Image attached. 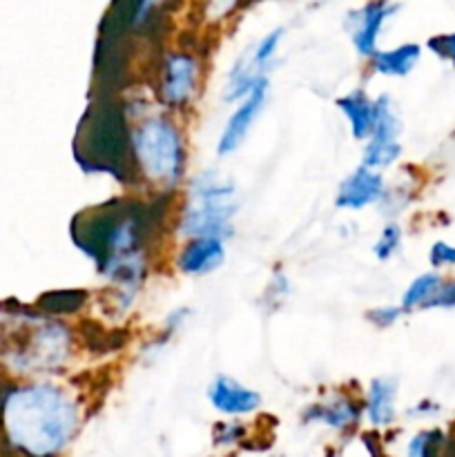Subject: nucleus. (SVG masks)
I'll use <instances>...</instances> for the list:
<instances>
[{"label":"nucleus","mask_w":455,"mask_h":457,"mask_svg":"<svg viewBox=\"0 0 455 457\" xmlns=\"http://www.w3.org/2000/svg\"><path fill=\"white\" fill-rule=\"evenodd\" d=\"M400 244H401V230H400V228L386 226L382 230V235H379L377 244H375V248H373L375 257H377L379 262H388V259H391L393 254L397 253Z\"/></svg>","instance_id":"nucleus-21"},{"label":"nucleus","mask_w":455,"mask_h":457,"mask_svg":"<svg viewBox=\"0 0 455 457\" xmlns=\"http://www.w3.org/2000/svg\"><path fill=\"white\" fill-rule=\"evenodd\" d=\"M428 262H431L433 268L455 266V245L444 244V241H437V244H433L431 254H428Z\"/></svg>","instance_id":"nucleus-23"},{"label":"nucleus","mask_w":455,"mask_h":457,"mask_svg":"<svg viewBox=\"0 0 455 457\" xmlns=\"http://www.w3.org/2000/svg\"><path fill=\"white\" fill-rule=\"evenodd\" d=\"M426 308H455V281L442 284V288L437 290V295Z\"/></svg>","instance_id":"nucleus-26"},{"label":"nucleus","mask_w":455,"mask_h":457,"mask_svg":"<svg viewBox=\"0 0 455 457\" xmlns=\"http://www.w3.org/2000/svg\"><path fill=\"white\" fill-rule=\"evenodd\" d=\"M226 259V248L219 239H190L178 254V270L186 275H208Z\"/></svg>","instance_id":"nucleus-12"},{"label":"nucleus","mask_w":455,"mask_h":457,"mask_svg":"<svg viewBox=\"0 0 455 457\" xmlns=\"http://www.w3.org/2000/svg\"><path fill=\"white\" fill-rule=\"evenodd\" d=\"M337 107L351 123V132L357 141L370 138L377 120V101L368 98L364 89H352L346 96L337 98Z\"/></svg>","instance_id":"nucleus-13"},{"label":"nucleus","mask_w":455,"mask_h":457,"mask_svg":"<svg viewBox=\"0 0 455 457\" xmlns=\"http://www.w3.org/2000/svg\"><path fill=\"white\" fill-rule=\"evenodd\" d=\"M208 400L214 409L228 418L250 415L261 406V395L252 388L244 386L230 375H217L208 388Z\"/></svg>","instance_id":"nucleus-9"},{"label":"nucleus","mask_w":455,"mask_h":457,"mask_svg":"<svg viewBox=\"0 0 455 457\" xmlns=\"http://www.w3.org/2000/svg\"><path fill=\"white\" fill-rule=\"evenodd\" d=\"M85 163L96 165L103 172H114L128 165V150H132V137L128 138L123 112L119 107H98L87 114L83 123Z\"/></svg>","instance_id":"nucleus-6"},{"label":"nucleus","mask_w":455,"mask_h":457,"mask_svg":"<svg viewBox=\"0 0 455 457\" xmlns=\"http://www.w3.org/2000/svg\"><path fill=\"white\" fill-rule=\"evenodd\" d=\"M150 228V217L141 205L110 201L74 219L71 237L96 262L101 275L132 302L147 275Z\"/></svg>","instance_id":"nucleus-1"},{"label":"nucleus","mask_w":455,"mask_h":457,"mask_svg":"<svg viewBox=\"0 0 455 457\" xmlns=\"http://www.w3.org/2000/svg\"><path fill=\"white\" fill-rule=\"evenodd\" d=\"M80 411L65 388L29 382L4 388L0 406L3 446L21 457H58L74 440Z\"/></svg>","instance_id":"nucleus-2"},{"label":"nucleus","mask_w":455,"mask_h":457,"mask_svg":"<svg viewBox=\"0 0 455 457\" xmlns=\"http://www.w3.org/2000/svg\"><path fill=\"white\" fill-rule=\"evenodd\" d=\"M419 56H422V47L415 43H406L395 49H388V52L375 54L373 67L382 76H406L418 65Z\"/></svg>","instance_id":"nucleus-15"},{"label":"nucleus","mask_w":455,"mask_h":457,"mask_svg":"<svg viewBox=\"0 0 455 457\" xmlns=\"http://www.w3.org/2000/svg\"><path fill=\"white\" fill-rule=\"evenodd\" d=\"M382 195H384L382 174L360 165V168H357L352 174H348V177L342 181V186H339L337 208H343V210L368 208V205L382 201Z\"/></svg>","instance_id":"nucleus-10"},{"label":"nucleus","mask_w":455,"mask_h":457,"mask_svg":"<svg viewBox=\"0 0 455 457\" xmlns=\"http://www.w3.org/2000/svg\"><path fill=\"white\" fill-rule=\"evenodd\" d=\"M426 47L442 61H449L455 67V34H440L428 38Z\"/></svg>","instance_id":"nucleus-22"},{"label":"nucleus","mask_w":455,"mask_h":457,"mask_svg":"<svg viewBox=\"0 0 455 457\" xmlns=\"http://www.w3.org/2000/svg\"><path fill=\"white\" fill-rule=\"evenodd\" d=\"M401 312L404 311L397 306H379L368 312V320L373 321L375 326H379V328H386V326H393L397 320H400Z\"/></svg>","instance_id":"nucleus-24"},{"label":"nucleus","mask_w":455,"mask_h":457,"mask_svg":"<svg viewBox=\"0 0 455 457\" xmlns=\"http://www.w3.org/2000/svg\"><path fill=\"white\" fill-rule=\"evenodd\" d=\"M132 154L147 181L174 186L186 172V143L168 116H152L134 129Z\"/></svg>","instance_id":"nucleus-4"},{"label":"nucleus","mask_w":455,"mask_h":457,"mask_svg":"<svg viewBox=\"0 0 455 457\" xmlns=\"http://www.w3.org/2000/svg\"><path fill=\"white\" fill-rule=\"evenodd\" d=\"M397 382L391 378H375L366 395V418L373 427H388L395 420Z\"/></svg>","instance_id":"nucleus-14"},{"label":"nucleus","mask_w":455,"mask_h":457,"mask_svg":"<svg viewBox=\"0 0 455 457\" xmlns=\"http://www.w3.org/2000/svg\"><path fill=\"white\" fill-rule=\"evenodd\" d=\"M400 9V4H388V3H368L352 13L355 21V31H352V43L360 56L375 58L377 54V38L382 31L384 22Z\"/></svg>","instance_id":"nucleus-11"},{"label":"nucleus","mask_w":455,"mask_h":457,"mask_svg":"<svg viewBox=\"0 0 455 457\" xmlns=\"http://www.w3.org/2000/svg\"><path fill=\"white\" fill-rule=\"evenodd\" d=\"M199 85V61L192 54H168L161 70V101L172 110L186 107L194 98Z\"/></svg>","instance_id":"nucleus-7"},{"label":"nucleus","mask_w":455,"mask_h":457,"mask_svg":"<svg viewBox=\"0 0 455 457\" xmlns=\"http://www.w3.org/2000/svg\"><path fill=\"white\" fill-rule=\"evenodd\" d=\"M241 436H244V427H239V424H219L217 431H214V442L219 446H230Z\"/></svg>","instance_id":"nucleus-25"},{"label":"nucleus","mask_w":455,"mask_h":457,"mask_svg":"<svg viewBox=\"0 0 455 457\" xmlns=\"http://www.w3.org/2000/svg\"><path fill=\"white\" fill-rule=\"evenodd\" d=\"M442 288V279L435 272H426V275H419L418 279L410 281V286L406 288L404 297H401V311H413L418 306H428L431 299L435 297L437 290Z\"/></svg>","instance_id":"nucleus-17"},{"label":"nucleus","mask_w":455,"mask_h":457,"mask_svg":"<svg viewBox=\"0 0 455 457\" xmlns=\"http://www.w3.org/2000/svg\"><path fill=\"white\" fill-rule=\"evenodd\" d=\"M12 328L4 333L0 361L18 375L52 373L70 355V330L43 317H12Z\"/></svg>","instance_id":"nucleus-3"},{"label":"nucleus","mask_w":455,"mask_h":457,"mask_svg":"<svg viewBox=\"0 0 455 457\" xmlns=\"http://www.w3.org/2000/svg\"><path fill=\"white\" fill-rule=\"evenodd\" d=\"M444 436L440 431H422L409 442V457H442Z\"/></svg>","instance_id":"nucleus-19"},{"label":"nucleus","mask_w":455,"mask_h":457,"mask_svg":"<svg viewBox=\"0 0 455 457\" xmlns=\"http://www.w3.org/2000/svg\"><path fill=\"white\" fill-rule=\"evenodd\" d=\"M281 36H284V29H272L270 34L263 36V38L259 40L257 47H254V52L250 54L248 62H250V67L257 71V74L266 76L263 71H266V67L270 65V61L275 58L277 47H279V43H281Z\"/></svg>","instance_id":"nucleus-18"},{"label":"nucleus","mask_w":455,"mask_h":457,"mask_svg":"<svg viewBox=\"0 0 455 457\" xmlns=\"http://www.w3.org/2000/svg\"><path fill=\"white\" fill-rule=\"evenodd\" d=\"M306 420L321 422L326 427L343 431V428H348L351 424H355L360 420V406L355 402L346 400V397H339V400L328 402V404H319L308 411Z\"/></svg>","instance_id":"nucleus-16"},{"label":"nucleus","mask_w":455,"mask_h":457,"mask_svg":"<svg viewBox=\"0 0 455 457\" xmlns=\"http://www.w3.org/2000/svg\"><path fill=\"white\" fill-rule=\"evenodd\" d=\"M85 297H87V295L74 293V290H71V293H65V290H62V293L45 295L38 302V306L43 308V311L54 312V315H65V312L79 311V308L83 306Z\"/></svg>","instance_id":"nucleus-20"},{"label":"nucleus","mask_w":455,"mask_h":457,"mask_svg":"<svg viewBox=\"0 0 455 457\" xmlns=\"http://www.w3.org/2000/svg\"><path fill=\"white\" fill-rule=\"evenodd\" d=\"M192 205L181 217V235L192 239H219L223 241L232 232V214H235V183L214 172H205L194 179L192 187Z\"/></svg>","instance_id":"nucleus-5"},{"label":"nucleus","mask_w":455,"mask_h":457,"mask_svg":"<svg viewBox=\"0 0 455 457\" xmlns=\"http://www.w3.org/2000/svg\"><path fill=\"white\" fill-rule=\"evenodd\" d=\"M266 92H268V79H261L257 85H254L252 92L239 103L235 112H232L230 119L226 120V128H223L221 137H219L217 143V154L228 156L235 150H239L241 143L248 137L250 128H252L254 119L261 112L263 103H266Z\"/></svg>","instance_id":"nucleus-8"}]
</instances>
